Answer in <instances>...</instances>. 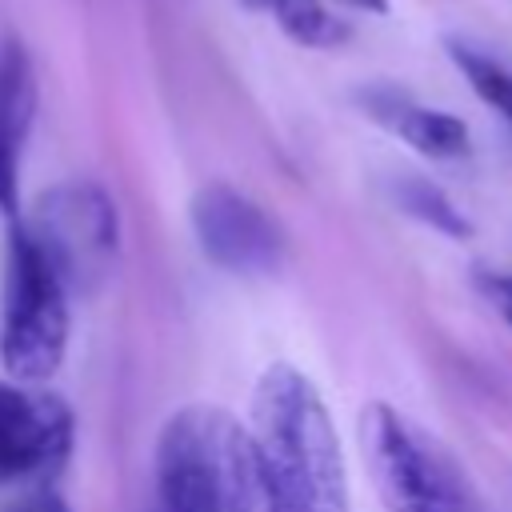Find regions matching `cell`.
<instances>
[{"instance_id": "obj_15", "label": "cell", "mask_w": 512, "mask_h": 512, "mask_svg": "<svg viewBox=\"0 0 512 512\" xmlns=\"http://www.w3.org/2000/svg\"><path fill=\"white\" fill-rule=\"evenodd\" d=\"M44 512H68V504L56 492H44Z\"/></svg>"}, {"instance_id": "obj_3", "label": "cell", "mask_w": 512, "mask_h": 512, "mask_svg": "<svg viewBox=\"0 0 512 512\" xmlns=\"http://www.w3.org/2000/svg\"><path fill=\"white\" fill-rule=\"evenodd\" d=\"M360 456L384 512H488L460 460L384 400L360 412Z\"/></svg>"}, {"instance_id": "obj_9", "label": "cell", "mask_w": 512, "mask_h": 512, "mask_svg": "<svg viewBox=\"0 0 512 512\" xmlns=\"http://www.w3.org/2000/svg\"><path fill=\"white\" fill-rule=\"evenodd\" d=\"M36 116V72L20 40L0 44V212H20V156Z\"/></svg>"}, {"instance_id": "obj_5", "label": "cell", "mask_w": 512, "mask_h": 512, "mask_svg": "<svg viewBox=\"0 0 512 512\" xmlns=\"http://www.w3.org/2000/svg\"><path fill=\"white\" fill-rule=\"evenodd\" d=\"M32 244L44 252L68 296H92L116 268L120 212L116 200L92 180H64L36 196L28 216H16Z\"/></svg>"}, {"instance_id": "obj_6", "label": "cell", "mask_w": 512, "mask_h": 512, "mask_svg": "<svg viewBox=\"0 0 512 512\" xmlns=\"http://www.w3.org/2000/svg\"><path fill=\"white\" fill-rule=\"evenodd\" d=\"M188 216L200 252L232 276H268L288 256L280 224L248 192L232 184H204L192 196Z\"/></svg>"}, {"instance_id": "obj_11", "label": "cell", "mask_w": 512, "mask_h": 512, "mask_svg": "<svg viewBox=\"0 0 512 512\" xmlns=\"http://www.w3.org/2000/svg\"><path fill=\"white\" fill-rule=\"evenodd\" d=\"M392 200H396V208L404 216L428 224L432 232H440L448 240H468L472 236V220L464 216V208H456V200L440 184H432L424 176H412V172L396 176L392 180Z\"/></svg>"}, {"instance_id": "obj_12", "label": "cell", "mask_w": 512, "mask_h": 512, "mask_svg": "<svg viewBox=\"0 0 512 512\" xmlns=\"http://www.w3.org/2000/svg\"><path fill=\"white\" fill-rule=\"evenodd\" d=\"M448 56L464 72L472 92L512 124V60L484 52L476 44H464V40H448Z\"/></svg>"}, {"instance_id": "obj_2", "label": "cell", "mask_w": 512, "mask_h": 512, "mask_svg": "<svg viewBox=\"0 0 512 512\" xmlns=\"http://www.w3.org/2000/svg\"><path fill=\"white\" fill-rule=\"evenodd\" d=\"M160 512H272L248 428L224 408L188 404L156 436Z\"/></svg>"}, {"instance_id": "obj_14", "label": "cell", "mask_w": 512, "mask_h": 512, "mask_svg": "<svg viewBox=\"0 0 512 512\" xmlns=\"http://www.w3.org/2000/svg\"><path fill=\"white\" fill-rule=\"evenodd\" d=\"M324 4L352 8V12H368V16H384V12H388V0H324Z\"/></svg>"}, {"instance_id": "obj_4", "label": "cell", "mask_w": 512, "mask_h": 512, "mask_svg": "<svg viewBox=\"0 0 512 512\" xmlns=\"http://www.w3.org/2000/svg\"><path fill=\"white\" fill-rule=\"evenodd\" d=\"M68 352V288L12 220L0 284V368L12 384H44Z\"/></svg>"}, {"instance_id": "obj_16", "label": "cell", "mask_w": 512, "mask_h": 512, "mask_svg": "<svg viewBox=\"0 0 512 512\" xmlns=\"http://www.w3.org/2000/svg\"><path fill=\"white\" fill-rule=\"evenodd\" d=\"M12 512H44V492H40L36 500H24V504H16Z\"/></svg>"}, {"instance_id": "obj_1", "label": "cell", "mask_w": 512, "mask_h": 512, "mask_svg": "<svg viewBox=\"0 0 512 512\" xmlns=\"http://www.w3.org/2000/svg\"><path fill=\"white\" fill-rule=\"evenodd\" d=\"M260 476L272 512H352L344 448L320 388L296 364H268L252 388Z\"/></svg>"}, {"instance_id": "obj_8", "label": "cell", "mask_w": 512, "mask_h": 512, "mask_svg": "<svg viewBox=\"0 0 512 512\" xmlns=\"http://www.w3.org/2000/svg\"><path fill=\"white\" fill-rule=\"evenodd\" d=\"M356 100H360L368 120H376L384 132L400 136L420 156L456 160V156L468 152V124L460 116L444 112V108H428L416 96H408L400 88H388V84L364 88V92H356Z\"/></svg>"}, {"instance_id": "obj_13", "label": "cell", "mask_w": 512, "mask_h": 512, "mask_svg": "<svg viewBox=\"0 0 512 512\" xmlns=\"http://www.w3.org/2000/svg\"><path fill=\"white\" fill-rule=\"evenodd\" d=\"M484 292H488V300L496 304V312L504 316V324L512 328V272H492V276H484Z\"/></svg>"}, {"instance_id": "obj_10", "label": "cell", "mask_w": 512, "mask_h": 512, "mask_svg": "<svg viewBox=\"0 0 512 512\" xmlns=\"http://www.w3.org/2000/svg\"><path fill=\"white\" fill-rule=\"evenodd\" d=\"M240 4L268 16L300 48L324 52V48H340L352 36V24L336 16V8L324 0H240Z\"/></svg>"}, {"instance_id": "obj_7", "label": "cell", "mask_w": 512, "mask_h": 512, "mask_svg": "<svg viewBox=\"0 0 512 512\" xmlns=\"http://www.w3.org/2000/svg\"><path fill=\"white\" fill-rule=\"evenodd\" d=\"M72 408L32 384H0V484L48 480L72 452Z\"/></svg>"}]
</instances>
